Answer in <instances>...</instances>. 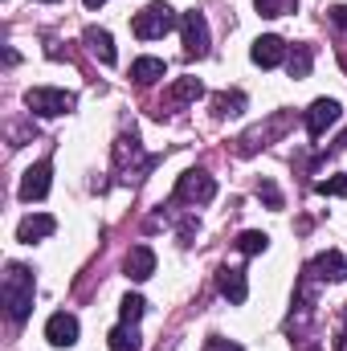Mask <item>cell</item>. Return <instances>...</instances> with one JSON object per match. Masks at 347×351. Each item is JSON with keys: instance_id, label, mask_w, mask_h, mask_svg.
Returning a JSON list of instances; mask_svg holds the SVG:
<instances>
[{"instance_id": "cell-19", "label": "cell", "mask_w": 347, "mask_h": 351, "mask_svg": "<svg viewBox=\"0 0 347 351\" xmlns=\"http://www.w3.org/2000/svg\"><path fill=\"white\" fill-rule=\"evenodd\" d=\"M106 348H110V351H139V348H143V339H139L135 323H119V327L106 335Z\"/></svg>"}, {"instance_id": "cell-24", "label": "cell", "mask_w": 347, "mask_h": 351, "mask_svg": "<svg viewBox=\"0 0 347 351\" xmlns=\"http://www.w3.org/2000/svg\"><path fill=\"white\" fill-rule=\"evenodd\" d=\"M315 192H319V196H347V176H327V180H319Z\"/></svg>"}, {"instance_id": "cell-2", "label": "cell", "mask_w": 347, "mask_h": 351, "mask_svg": "<svg viewBox=\"0 0 347 351\" xmlns=\"http://www.w3.org/2000/svg\"><path fill=\"white\" fill-rule=\"evenodd\" d=\"M152 168H156V156L143 152V143H139L135 131H123V135L115 139V176H119L123 184H135V180H143Z\"/></svg>"}, {"instance_id": "cell-16", "label": "cell", "mask_w": 347, "mask_h": 351, "mask_svg": "<svg viewBox=\"0 0 347 351\" xmlns=\"http://www.w3.org/2000/svg\"><path fill=\"white\" fill-rule=\"evenodd\" d=\"M82 41H86V49L98 58V62H102V66H115V58H119V53H115V37H110L106 29L90 25L86 33H82Z\"/></svg>"}, {"instance_id": "cell-26", "label": "cell", "mask_w": 347, "mask_h": 351, "mask_svg": "<svg viewBox=\"0 0 347 351\" xmlns=\"http://www.w3.org/2000/svg\"><path fill=\"white\" fill-rule=\"evenodd\" d=\"M254 4H258L261 16H282V12H286V8H290L294 0H254Z\"/></svg>"}, {"instance_id": "cell-1", "label": "cell", "mask_w": 347, "mask_h": 351, "mask_svg": "<svg viewBox=\"0 0 347 351\" xmlns=\"http://www.w3.org/2000/svg\"><path fill=\"white\" fill-rule=\"evenodd\" d=\"M33 294H37L33 265H25V262H8L4 265V278H0V302H4L8 323L21 327V323L33 315Z\"/></svg>"}, {"instance_id": "cell-13", "label": "cell", "mask_w": 347, "mask_h": 351, "mask_svg": "<svg viewBox=\"0 0 347 351\" xmlns=\"http://www.w3.org/2000/svg\"><path fill=\"white\" fill-rule=\"evenodd\" d=\"M217 290L233 302V306H241L246 298H250V282H246V269H237V265H225V269H217Z\"/></svg>"}, {"instance_id": "cell-20", "label": "cell", "mask_w": 347, "mask_h": 351, "mask_svg": "<svg viewBox=\"0 0 347 351\" xmlns=\"http://www.w3.org/2000/svg\"><path fill=\"white\" fill-rule=\"evenodd\" d=\"M241 110H246V94L241 90H221L213 98V114L217 119H229V114H241Z\"/></svg>"}, {"instance_id": "cell-25", "label": "cell", "mask_w": 347, "mask_h": 351, "mask_svg": "<svg viewBox=\"0 0 347 351\" xmlns=\"http://www.w3.org/2000/svg\"><path fill=\"white\" fill-rule=\"evenodd\" d=\"M258 196L270 204V208H282V192H278V184H274V180H261V184H258Z\"/></svg>"}, {"instance_id": "cell-18", "label": "cell", "mask_w": 347, "mask_h": 351, "mask_svg": "<svg viewBox=\"0 0 347 351\" xmlns=\"http://www.w3.org/2000/svg\"><path fill=\"white\" fill-rule=\"evenodd\" d=\"M311 66H315V49L311 45H290L286 49V74L290 78H307Z\"/></svg>"}, {"instance_id": "cell-14", "label": "cell", "mask_w": 347, "mask_h": 351, "mask_svg": "<svg viewBox=\"0 0 347 351\" xmlns=\"http://www.w3.org/2000/svg\"><path fill=\"white\" fill-rule=\"evenodd\" d=\"M53 229H58V221H53L49 213H33V217H25V221L16 225V241L33 245V241H45V237H53Z\"/></svg>"}, {"instance_id": "cell-12", "label": "cell", "mask_w": 347, "mask_h": 351, "mask_svg": "<svg viewBox=\"0 0 347 351\" xmlns=\"http://www.w3.org/2000/svg\"><path fill=\"white\" fill-rule=\"evenodd\" d=\"M307 274L315 278V282H344L347 278V258L339 250H327V254H319L315 262L307 265Z\"/></svg>"}, {"instance_id": "cell-5", "label": "cell", "mask_w": 347, "mask_h": 351, "mask_svg": "<svg viewBox=\"0 0 347 351\" xmlns=\"http://www.w3.org/2000/svg\"><path fill=\"white\" fill-rule=\"evenodd\" d=\"M213 196H217V180L204 172V168H188V172L176 180L172 200L176 204H192V208H196V204H208Z\"/></svg>"}, {"instance_id": "cell-11", "label": "cell", "mask_w": 347, "mask_h": 351, "mask_svg": "<svg viewBox=\"0 0 347 351\" xmlns=\"http://www.w3.org/2000/svg\"><path fill=\"white\" fill-rule=\"evenodd\" d=\"M45 339H49L53 348H74V343H78V319H74L70 311L49 315V323H45Z\"/></svg>"}, {"instance_id": "cell-3", "label": "cell", "mask_w": 347, "mask_h": 351, "mask_svg": "<svg viewBox=\"0 0 347 351\" xmlns=\"http://www.w3.org/2000/svg\"><path fill=\"white\" fill-rule=\"evenodd\" d=\"M176 25H180V16H176L172 4H164V0H152V4H143V8L131 16V33H135L139 41H156V37H168Z\"/></svg>"}, {"instance_id": "cell-23", "label": "cell", "mask_w": 347, "mask_h": 351, "mask_svg": "<svg viewBox=\"0 0 347 351\" xmlns=\"http://www.w3.org/2000/svg\"><path fill=\"white\" fill-rule=\"evenodd\" d=\"M143 311H147V302H143L139 294H127V298L119 302V319H123V323H139Z\"/></svg>"}, {"instance_id": "cell-10", "label": "cell", "mask_w": 347, "mask_h": 351, "mask_svg": "<svg viewBox=\"0 0 347 351\" xmlns=\"http://www.w3.org/2000/svg\"><path fill=\"white\" fill-rule=\"evenodd\" d=\"M286 41L282 37H274V33H265V37H258L254 45H250V62L254 66H261V70H274V66H282L286 62Z\"/></svg>"}, {"instance_id": "cell-22", "label": "cell", "mask_w": 347, "mask_h": 351, "mask_svg": "<svg viewBox=\"0 0 347 351\" xmlns=\"http://www.w3.org/2000/svg\"><path fill=\"white\" fill-rule=\"evenodd\" d=\"M168 98H172L176 106H184V102H196V98H204V86H200L196 78H176L172 90H168Z\"/></svg>"}, {"instance_id": "cell-15", "label": "cell", "mask_w": 347, "mask_h": 351, "mask_svg": "<svg viewBox=\"0 0 347 351\" xmlns=\"http://www.w3.org/2000/svg\"><path fill=\"white\" fill-rule=\"evenodd\" d=\"M123 269H127L131 282H147V278L156 274V250H152V245H131V254H127Z\"/></svg>"}, {"instance_id": "cell-30", "label": "cell", "mask_w": 347, "mask_h": 351, "mask_svg": "<svg viewBox=\"0 0 347 351\" xmlns=\"http://www.w3.org/2000/svg\"><path fill=\"white\" fill-rule=\"evenodd\" d=\"M41 4H53V0H41Z\"/></svg>"}, {"instance_id": "cell-21", "label": "cell", "mask_w": 347, "mask_h": 351, "mask_svg": "<svg viewBox=\"0 0 347 351\" xmlns=\"http://www.w3.org/2000/svg\"><path fill=\"white\" fill-rule=\"evenodd\" d=\"M233 245H237V254H246V258H258V254H265V250H270V237H265L261 229H246V233H241Z\"/></svg>"}, {"instance_id": "cell-6", "label": "cell", "mask_w": 347, "mask_h": 351, "mask_svg": "<svg viewBox=\"0 0 347 351\" xmlns=\"http://www.w3.org/2000/svg\"><path fill=\"white\" fill-rule=\"evenodd\" d=\"M286 127H290V114H286V110H274L265 123H258L254 131H246V135L237 139V156H254V152H261V147H270Z\"/></svg>"}, {"instance_id": "cell-17", "label": "cell", "mask_w": 347, "mask_h": 351, "mask_svg": "<svg viewBox=\"0 0 347 351\" xmlns=\"http://www.w3.org/2000/svg\"><path fill=\"white\" fill-rule=\"evenodd\" d=\"M164 74H168L164 58H135V62H131V82H139V86H152V82H160Z\"/></svg>"}, {"instance_id": "cell-29", "label": "cell", "mask_w": 347, "mask_h": 351, "mask_svg": "<svg viewBox=\"0 0 347 351\" xmlns=\"http://www.w3.org/2000/svg\"><path fill=\"white\" fill-rule=\"evenodd\" d=\"M82 4H86V8H102V4H106V0H82Z\"/></svg>"}, {"instance_id": "cell-27", "label": "cell", "mask_w": 347, "mask_h": 351, "mask_svg": "<svg viewBox=\"0 0 347 351\" xmlns=\"http://www.w3.org/2000/svg\"><path fill=\"white\" fill-rule=\"evenodd\" d=\"M200 351H246L241 343H233V339H221V335H208L204 339V348Z\"/></svg>"}, {"instance_id": "cell-28", "label": "cell", "mask_w": 347, "mask_h": 351, "mask_svg": "<svg viewBox=\"0 0 347 351\" xmlns=\"http://www.w3.org/2000/svg\"><path fill=\"white\" fill-rule=\"evenodd\" d=\"M327 21H331V25H335V29H339V33L347 37V4H335V8H327Z\"/></svg>"}, {"instance_id": "cell-7", "label": "cell", "mask_w": 347, "mask_h": 351, "mask_svg": "<svg viewBox=\"0 0 347 351\" xmlns=\"http://www.w3.org/2000/svg\"><path fill=\"white\" fill-rule=\"evenodd\" d=\"M180 37H184V53L188 58H204L208 53V21H204V12H184L180 16Z\"/></svg>"}, {"instance_id": "cell-9", "label": "cell", "mask_w": 347, "mask_h": 351, "mask_svg": "<svg viewBox=\"0 0 347 351\" xmlns=\"http://www.w3.org/2000/svg\"><path fill=\"white\" fill-rule=\"evenodd\" d=\"M49 176H53V164H49V160H37L29 172L21 176L16 196H21V200H29V204H33V200H45V196H49Z\"/></svg>"}, {"instance_id": "cell-4", "label": "cell", "mask_w": 347, "mask_h": 351, "mask_svg": "<svg viewBox=\"0 0 347 351\" xmlns=\"http://www.w3.org/2000/svg\"><path fill=\"white\" fill-rule=\"evenodd\" d=\"M25 106L41 119H58V114H70L78 106V98L70 90H58V86H33L25 94Z\"/></svg>"}, {"instance_id": "cell-8", "label": "cell", "mask_w": 347, "mask_h": 351, "mask_svg": "<svg viewBox=\"0 0 347 351\" xmlns=\"http://www.w3.org/2000/svg\"><path fill=\"white\" fill-rule=\"evenodd\" d=\"M339 114H344V106H339L335 98H315V102L307 106V119H302V123H307V135L319 139L331 123H339Z\"/></svg>"}]
</instances>
